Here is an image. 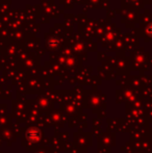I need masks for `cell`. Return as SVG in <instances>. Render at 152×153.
Returning a JSON list of instances; mask_svg holds the SVG:
<instances>
[{
	"mask_svg": "<svg viewBox=\"0 0 152 153\" xmlns=\"http://www.w3.org/2000/svg\"><path fill=\"white\" fill-rule=\"evenodd\" d=\"M147 33H148V36H150V38H152V23H150V24L147 26Z\"/></svg>",
	"mask_w": 152,
	"mask_h": 153,
	"instance_id": "6da1fadb",
	"label": "cell"
}]
</instances>
